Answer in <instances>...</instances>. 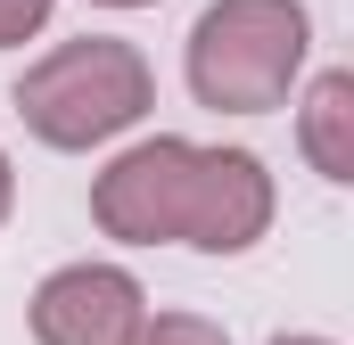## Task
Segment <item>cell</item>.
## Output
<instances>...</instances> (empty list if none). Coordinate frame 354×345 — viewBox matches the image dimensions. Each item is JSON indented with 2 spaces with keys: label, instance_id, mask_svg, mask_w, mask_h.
Segmentation results:
<instances>
[{
  "label": "cell",
  "instance_id": "obj_1",
  "mask_svg": "<svg viewBox=\"0 0 354 345\" xmlns=\"http://www.w3.org/2000/svg\"><path fill=\"white\" fill-rule=\"evenodd\" d=\"M157 107V75L132 41L115 33H83V41H58L50 58H33L17 75V115L41 148L58 157H91L107 140H124L140 115Z\"/></svg>",
  "mask_w": 354,
  "mask_h": 345
},
{
  "label": "cell",
  "instance_id": "obj_2",
  "mask_svg": "<svg viewBox=\"0 0 354 345\" xmlns=\"http://www.w3.org/2000/svg\"><path fill=\"white\" fill-rule=\"evenodd\" d=\"M313 50V17L305 0H206L189 25V90L214 115H272L288 107V90L305 75Z\"/></svg>",
  "mask_w": 354,
  "mask_h": 345
},
{
  "label": "cell",
  "instance_id": "obj_3",
  "mask_svg": "<svg viewBox=\"0 0 354 345\" xmlns=\"http://www.w3.org/2000/svg\"><path fill=\"white\" fill-rule=\"evenodd\" d=\"M189 189H198V140H181V132L132 140L124 157H107V172L91 181V222L115 247H181Z\"/></svg>",
  "mask_w": 354,
  "mask_h": 345
},
{
  "label": "cell",
  "instance_id": "obj_4",
  "mask_svg": "<svg viewBox=\"0 0 354 345\" xmlns=\"http://www.w3.org/2000/svg\"><path fill=\"white\" fill-rule=\"evenodd\" d=\"M25 321H33V345H124L149 321V288L124 263H58L33 288Z\"/></svg>",
  "mask_w": 354,
  "mask_h": 345
},
{
  "label": "cell",
  "instance_id": "obj_5",
  "mask_svg": "<svg viewBox=\"0 0 354 345\" xmlns=\"http://www.w3.org/2000/svg\"><path fill=\"white\" fill-rule=\"evenodd\" d=\"M280 214V189L256 148H198V189H189V222L181 247L198 255H248Z\"/></svg>",
  "mask_w": 354,
  "mask_h": 345
},
{
  "label": "cell",
  "instance_id": "obj_6",
  "mask_svg": "<svg viewBox=\"0 0 354 345\" xmlns=\"http://www.w3.org/2000/svg\"><path fill=\"white\" fill-rule=\"evenodd\" d=\"M297 148H305V165L330 189L354 181V75L346 66H330V75L305 83V99H297Z\"/></svg>",
  "mask_w": 354,
  "mask_h": 345
},
{
  "label": "cell",
  "instance_id": "obj_7",
  "mask_svg": "<svg viewBox=\"0 0 354 345\" xmlns=\"http://www.w3.org/2000/svg\"><path fill=\"white\" fill-rule=\"evenodd\" d=\"M124 345H231V329L206 321V313H149Z\"/></svg>",
  "mask_w": 354,
  "mask_h": 345
},
{
  "label": "cell",
  "instance_id": "obj_8",
  "mask_svg": "<svg viewBox=\"0 0 354 345\" xmlns=\"http://www.w3.org/2000/svg\"><path fill=\"white\" fill-rule=\"evenodd\" d=\"M50 8H58V0H0V50H25V41L50 25Z\"/></svg>",
  "mask_w": 354,
  "mask_h": 345
},
{
  "label": "cell",
  "instance_id": "obj_9",
  "mask_svg": "<svg viewBox=\"0 0 354 345\" xmlns=\"http://www.w3.org/2000/svg\"><path fill=\"white\" fill-rule=\"evenodd\" d=\"M8 214H17V165H8V148H0V230H8Z\"/></svg>",
  "mask_w": 354,
  "mask_h": 345
},
{
  "label": "cell",
  "instance_id": "obj_10",
  "mask_svg": "<svg viewBox=\"0 0 354 345\" xmlns=\"http://www.w3.org/2000/svg\"><path fill=\"white\" fill-rule=\"evenodd\" d=\"M272 345H338V337H313V329H280Z\"/></svg>",
  "mask_w": 354,
  "mask_h": 345
},
{
  "label": "cell",
  "instance_id": "obj_11",
  "mask_svg": "<svg viewBox=\"0 0 354 345\" xmlns=\"http://www.w3.org/2000/svg\"><path fill=\"white\" fill-rule=\"evenodd\" d=\"M91 8H157V0H91Z\"/></svg>",
  "mask_w": 354,
  "mask_h": 345
}]
</instances>
